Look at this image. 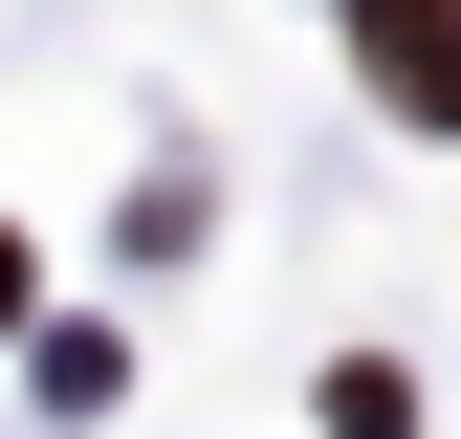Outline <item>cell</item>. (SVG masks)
<instances>
[{"label": "cell", "instance_id": "1", "mask_svg": "<svg viewBox=\"0 0 461 439\" xmlns=\"http://www.w3.org/2000/svg\"><path fill=\"white\" fill-rule=\"evenodd\" d=\"M352 67L418 110V132H461V0H352Z\"/></svg>", "mask_w": 461, "mask_h": 439}, {"label": "cell", "instance_id": "2", "mask_svg": "<svg viewBox=\"0 0 461 439\" xmlns=\"http://www.w3.org/2000/svg\"><path fill=\"white\" fill-rule=\"evenodd\" d=\"M0 308H23V242H0Z\"/></svg>", "mask_w": 461, "mask_h": 439}]
</instances>
